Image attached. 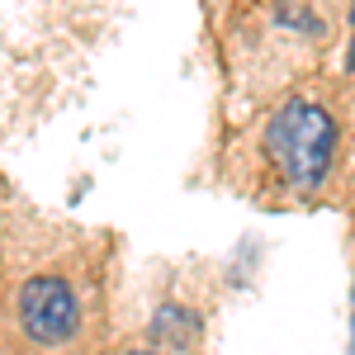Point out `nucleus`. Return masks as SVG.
Returning a JSON list of instances; mask_svg holds the SVG:
<instances>
[{"mask_svg": "<svg viewBox=\"0 0 355 355\" xmlns=\"http://www.w3.org/2000/svg\"><path fill=\"white\" fill-rule=\"evenodd\" d=\"M331 147H336V119L313 100H289L266 128V152L279 166L284 180L303 190L322 185L331 171Z\"/></svg>", "mask_w": 355, "mask_h": 355, "instance_id": "nucleus-1", "label": "nucleus"}, {"mask_svg": "<svg viewBox=\"0 0 355 355\" xmlns=\"http://www.w3.org/2000/svg\"><path fill=\"white\" fill-rule=\"evenodd\" d=\"M19 322L38 346H62L81 327V303L62 275H38L19 294Z\"/></svg>", "mask_w": 355, "mask_h": 355, "instance_id": "nucleus-2", "label": "nucleus"}, {"mask_svg": "<svg viewBox=\"0 0 355 355\" xmlns=\"http://www.w3.org/2000/svg\"><path fill=\"white\" fill-rule=\"evenodd\" d=\"M175 331L194 336V318L185 308H162V313H157V336H175Z\"/></svg>", "mask_w": 355, "mask_h": 355, "instance_id": "nucleus-3", "label": "nucleus"}, {"mask_svg": "<svg viewBox=\"0 0 355 355\" xmlns=\"http://www.w3.org/2000/svg\"><path fill=\"white\" fill-rule=\"evenodd\" d=\"M133 355H157V351H133Z\"/></svg>", "mask_w": 355, "mask_h": 355, "instance_id": "nucleus-4", "label": "nucleus"}, {"mask_svg": "<svg viewBox=\"0 0 355 355\" xmlns=\"http://www.w3.org/2000/svg\"><path fill=\"white\" fill-rule=\"evenodd\" d=\"M351 67H355V57H351Z\"/></svg>", "mask_w": 355, "mask_h": 355, "instance_id": "nucleus-5", "label": "nucleus"}]
</instances>
